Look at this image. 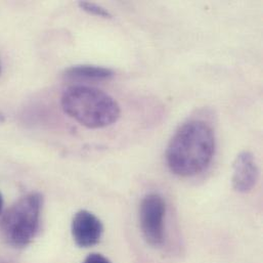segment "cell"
<instances>
[{"instance_id":"cell-9","label":"cell","mask_w":263,"mask_h":263,"mask_svg":"<svg viewBox=\"0 0 263 263\" xmlns=\"http://www.w3.org/2000/svg\"><path fill=\"white\" fill-rule=\"evenodd\" d=\"M83 263H111V261L107 257L102 255V254L92 253V254H89L84 259Z\"/></svg>"},{"instance_id":"cell-5","label":"cell","mask_w":263,"mask_h":263,"mask_svg":"<svg viewBox=\"0 0 263 263\" xmlns=\"http://www.w3.org/2000/svg\"><path fill=\"white\" fill-rule=\"evenodd\" d=\"M72 236L75 243L82 248L97 245L104 232L102 221L87 210L78 211L72 220Z\"/></svg>"},{"instance_id":"cell-10","label":"cell","mask_w":263,"mask_h":263,"mask_svg":"<svg viewBox=\"0 0 263 263\" xmlns=\"http://www.w3.org/2000/svg\"><path fill=\"white\" fill-rule=\"evenodd\" d=\"M2 208H3V198H2V195L0 194V214L2 212Z\"/></svg>"},{"instance_id":"cell-4","label":"cell","mask_w":263,"mask_h":263,"mask_svg":"<svg viewBox=\"0 0 263 263\" xmlns=\"http://www.w3.org/2000/svg\"><path fill=\"white\" fill-rule=\"evenodd\" d=\"M166 204L158 194L146 195L139 206V223L141 233L147 244L154 247L164 241V220Z\"/></svg>"},{"instance_id":"cell-3","label":"cell","mask_w":263,"mask_h":263,"mask_svg":"<svg viewBox=\"0 0 263 263\" xmlns=\"http://www.w3.org/2000/svg\"><path fill=\"white\" fill-rule=\"evenodd\" d=\"M43 198L39 193H30L21 197L0 218V235L10 246L23 248L37 236Z\"/></svg>"},{"instance_id":"cell-11","label":"cell","mask_w":263,"mask_h":263,"mask_svg":"<svg viewBox=\"0 0 263 263\" xmlns=\"http://www.w3.org/2000/svg\"><path fill=\"white\" fill-rule=\"evenodd\" d=\"M4 121V115L0 112V123H2Z\"/></svg>"},{"instance_id":"cell-1","label":"cell","mask_w":263,"mask_h":263,"mask_svg":"<svg viewBox=\"0 0 263 263\" xmlns=\"http://www.w3.org/2000/svg\"><path fill=\"white\" fill-rule=\"evenodd\" d=\"M215 152V134L205 121L191 120L181 125L171 138L166 161L169 169L181 177H190L204 171Z\"/></svg>"},{"instance_id":"cell-12","label":"cell","mask_w":263,"mask_h":263,"mask_svg":"<svg viewBox=\"0 0 263 263\" xmlns=\"http://www.w3.org/2000/svg\"><path fill=\"white\" fill-rule=\"evenodd\" d=\"M0 72H1V66H0Z\"/></svg>"},{"instance_id":"cell-2","label":"cell","mask_w":263,"mask_h":263,"mask_svg":"<svg viewBox=\"0 0 263 263\" xmlns=\"http://www.w3.org/2000/svg\"><path fill=\"white\" fill-rule=\"evenodd\" d=\"M66 114L88 128H104L120 118L118 103L105 91L89 86H71L62 97Z\"/></svg>"},{"instance_id":"cell-7","label":"cell","mask_w":263,"mask_h":263,"mask_svg":"<svg viewBox=\"0 0 263 263\" xmlns=\"http://www.w3.org/2000/svg\"><path fill=\"white\" fill-rule=\"evenodd\" d=\"M65 77L72 80H92L101 81L108 80L114 76V71L99 66L91 65H79L68 68L65 73Z\"/></svg>"},{"instance_id":"cell-6","label":"cell","mask_w":263,"mask_h":263,"mask_svg":"<svg viewBox=\"0 0 263 263\" xmlns=\"http://www.w3.org/2000/svg\"><path fill=\"white\" fill-rule=\"evenodd\" d=\"M258 166L254 156L250 152H242L234 163L233 186L242 194L249 193L258 180Z\"/></svg>"},{"instance_id":"cell-8","label":"cell","mask_w":263,"mask_h":263,"mask_svg":"<svg viewBox=\"0 0 263 263\" xmlns=\"http://www.w3.org/2000/svg\"><path fill=\"white\" fill-rule=\"evenodd\" d=\"M79 6L84 11H86L92 15L106 17V18H110L112 16V14L105 7H103L97 3H92V2H88V1H81V2H79Z\"/></svg>"}]
</instances>
